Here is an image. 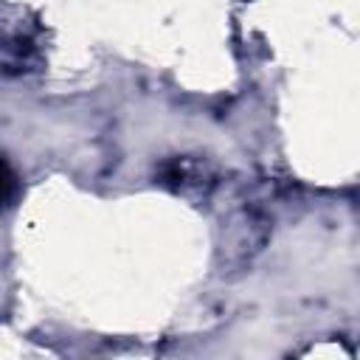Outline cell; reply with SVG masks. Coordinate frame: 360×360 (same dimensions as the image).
I'll use <instances>...</instances> for the list:
<instances>
[{"instance_id": "cell-1", "label": "cell", "mask_w": 360, "mask_h": 360, "mask_svg": "<svg viewBox=\"0 0 360 360\" xmlns=\"http://www.w3.org/2000/svg\"><path fill=\"white\" fill-rule=\"evenodd\" d=\"M267 219L256 211H239L228 225H225V236H222V253L228 264H245L250 262L253 253L262 250V245L267 242Z\"/></svg>"}, {"instance_id": "cell-2", "label": "cell", "mask_w": 360, "mask_h": 360, "mask_svg": "<svg viewBox=\"0 0 360 360\" xmlns=\"http://www.w3.org/2000/svg\"><path fill=\"white\" fill-rule=\"evenodd\" d=\"M158 177H160V183L166 186V188H172L174 194H183V197H205L211 188H214V169L202 160V158H188V155H183V158H172V160H166L163 166H160V172H158Z\"/></svg>"}, {"instance_id": "cell-3", "label": "cell", "mask_w": 360, "mask_h": 360, "mask_svg": "<svg viewBox=\"0 0 360 360\" xmlns=\"http://www.w3.org/2000/svg\"><path fill=\"white\" fill-rule=\"evenodd\" d=\"M20 191V180H17V172L11 169V163L0 155V208L11 205V200L17 197Z\"/></svg>"}]
</instances>
